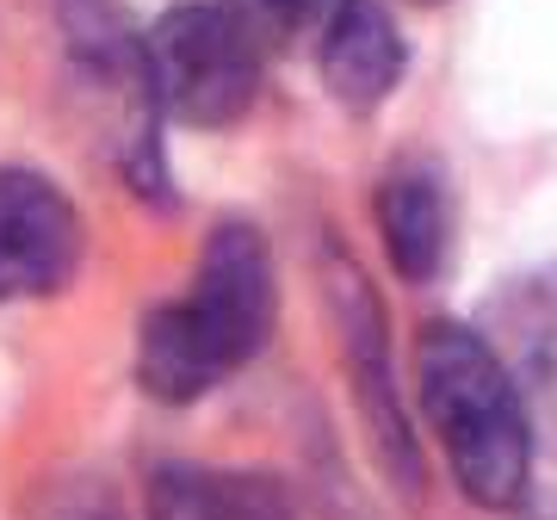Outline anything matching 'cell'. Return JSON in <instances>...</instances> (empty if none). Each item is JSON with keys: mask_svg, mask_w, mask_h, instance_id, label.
<instances>
[{"mask_svg": "<svg viewBox=\"0 0 557 520\" xmlns=\"http://www.w3.org/2000/svg\"><path fill=\"white\" fill-rule=\"evenodd\" d=\"M416 379L458 490L478 508H515L533 483V421L502 354L465 322H428Z\"/></svg>", "mask_w": 557, "mask_h": 520, "instance_id": "obj_2", "label": "cell"}, {"mask_svg": "<svg viewBox=\"0 0 557 520\" xmlns=\"http://www.w3.org/2000/svg\"><path fill=\"white\" fill-rule=\"evenodd\" d=\"M317 62H322L329 100L366 119L403 87L409 44H403L397 20L384 13V0H341L335 20L322 25L317 38Z\"/></svg>", "mask_w": 557, "mask_h": 520, "instance_id": "obj_5", "label": "cell"}, {"mask_svg": "<svg viewBox=\"0 0 557 520\" xmlns=\"http://www.w3.org/2000/svg\"><path fill=\"white\" fill-rule=\"evenodd\" d=\"M260 44H298L322 38V25L335 20L341 0H223Z\"/></svg>", "mask_w": 557, "mask_h": 520, "instance_id": "obj_9", "label": "cell"}, {"mask_svg": "<svg viewBox=\"0 0 557 520\" xmlns=\"http://www.w3.org/2000/svg\"><path fill=\"white\" fill-rule=\"evenodd\" d=\"M421 7H434V0H421Z\"/></svg>", "mask_w": 557, "mask_h": 520, "instance_id": "obj_10", "label": "cell"}, {"mask_svg": "<svg viewBox=\"0 0 557 520\" xmlns=\"http://www.w3.org/2000/svg\"><path fill=\"white\" fill-rule=\"evenodd\" d=\"M143 75L161 119L186 131H230L260 100L267 44L223 0H186L143 32Z\"/></svg>", "mask_w": 557, "mask_h": 520, "instance_id": "obj_3", "label": "cell"}, {"mask_svg": "<svg viewBox=\"0 0 557 520\" xmlns=\"http://www.w3.org/2000/svg\"><path fill=\"white\" fill-rule=\"evenodd\" d=\"M149 520H298V508L273 471L161 465L149 478Z\"/></svg>", "mask_w": 557, "mask_h": 520, "instance_id": "obj_7", "label": "cell"}, {"mask_svg": "<svg viewBox=\"0 0 557 520\" xmlns=\"http://www.w3.org/2000/svg\"><path fill=\"white\" fill-rule=\"evenodd\" d=\"M81 267V218L38 168H0V304L50 298Z\"/></svg>", "mask_w": 557, "mask_h": 520, "instance_id": "obj_4", "label": "cell"}, {"mask_svg": "<svg viewBox=\"0 0 557 520\" xmlns=\"http://www.w3.org/2000/svg\"><path fill=\"white\" fill-rule=\"evenodd\" d=\"M379 230H384V248H391V267L409 285H428L446 273V255H453V193H446L440 161L403 156L384 168Z\"/></svg>", "mask_w": 557, "mask_h": 520, "instance_id": "obj_6", "label": "cell"}, {"mask_svg": "<svg viewBox=\"0 0 557 520\" xmlns=\"http://www.w3.org/2000/svg\"><path fill=\"white\" fill-rule=\"evenodd\" d=\"M341 298H347V347H354V360H359V397H366V409L379 421V441L397 446L403 478H409L416 459H409V434H403L397 397H391V366H379V310H372V292L354 273H341Z\"/></svg>", "mask_w": 557, "mask_h": 520, "instance_id": "obj_8", "label": "cell"}, {"mask_svg": "<svg viewBox=\"0 0 557 520\" xmlns=\"http://www.w3.org/2000/svg\"><path fill=\"white\" fill-rule=\"evenodd\" d=\"M273 255L255 223L223 218L199 255V280L156 304L137 329V384L156 403H199L255 360L273 335Z\"/></svg>", "mask_w": 557, "mask_h": 520, "instance_id": "obj_1", "label": "cell"}]
</instances>
